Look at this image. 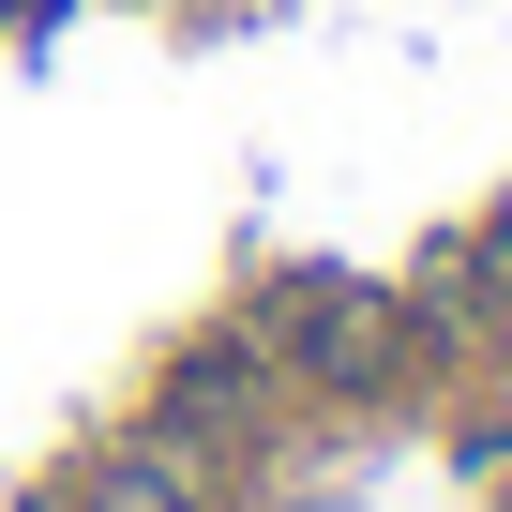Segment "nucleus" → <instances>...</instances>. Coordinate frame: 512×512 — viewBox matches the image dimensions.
<instances>
[{"mask_svg":"<svg viewBox=\"0 0 512 512\" xmlns=\"http://www.w3.org/2000/svg\"><path fill=\"white\" fill-rule=\"evenodd\" d=\"M76 512H196V467H181V452H106V467L76 482Z\"/></svg>","mask_w":512,"mask_h":512,"instance_id":"1","label":"nucleus"}]
</instances>
